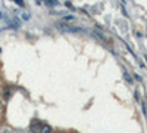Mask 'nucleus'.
Returning a JSON list of instances; mask_svg holds the SVG:
<instances>
[{"instance_id": "1a4fd4ad", "label": "nucleus", "mask_w": 147, "mask_h": 133, "mask_svg": "<svg viewBox=\"0 0 147 133\" xmlns=\"http://www.w3.org/2000/svg\"><path fill=\"white\" fill-rule=\"evenodd\" d=\"M65 6H66V8H69V9H74V6L71 5V2H66V3H65Z\"/></svg>"}, {"instance_id": "9d476101", "label": "nucleus", "mask_w": 147, "mask_h": 133, "mask_svg": "<svg viewBox=\"0 0 147 133\" xmlns=\"http://www.w3.org/2000/svg\"><path fill=\"white\" fill-rule=\"evenodd\" d=\"M15 2H16L19 6H24V2H22V0H15Z\"/></svg>"}, {"instance_id": "7ed1b4c3", "label": "nucleus", "mask_w": 147, "mask_h": 133, "mask_svg": "<svg viewBox=\"0 0 147 133\" xmlns=\"http://www.w3.org/2000/svg\"><path fill=\"white\" fill-rule=\"evenodd\" d=\"M30 129H31V132H32V133H40L41 124H40L38 121H34V123L31 124V127H30Z\"/></svg>"}, {"instance_id": "f257e3e1", "label": "nucleus", "mask_w": 147, "mask_h": 133, "mask_svg": "<svg viewBox=\"0 0 147 133\" xmlns=\"http://www.w3.org/2000/svg\"><path fill=\"white\" fill-rule=\"evenodd\" d=\"M57 27H59L60 30L69 31V33H80V31H81V28H78V27H69V25H66V24H57Z\"/></svg>"}, {"instance_id": "423d86ee", "label": "nucleus", "mask_w": 147, "mask_h": 133, "mask_svg": "<svg viewBox=\"0 0 147 133\" xmlns=\"http://www.w3.org/2000/svg\"><path fill=\"white\" fill-rule=\"evenodd\" d=\"M124 76H125V80H127V81H129V83H132V78L129 77V74H128V72H124Z\"/></svg>"}, {"instance_id": "f03ea898", "label": "nucleus", "mask_w": 147, "mask_h": 133, "mask_svg": "<svg viewBox=\"0 0 147 133\" xmlns=\"http://www.w3.org/2000/svg\"><path fill=\"white\" fill-rule=\"evenodd\" d=\"M93 35H94L96 39H99L100 42H106V40H107V39H106V35H105L103 33H100L99 30H94V31H93Z\"/></svg>"}, {"instance_id": "6e6552de", "label": "nucleus", "mask_w": 147, "mask_h": 133, "mask_svg": "<svg viewBox=\"0 0 147 133\" xmlns=\"http://www.w3.org/2000/svg\"><path fill=\"white\" fill-rule=\"evenodd\" d=\"M74 19H75V18H74V16H65V21H74Z\"/></svg>"}, {"instance_id": "39448f33", "label": "nucleus", "mask_w": 147, "mask_h": 133, "mask_svg": "<svg viewBox=\"0 0 147 133\" xmlns=\"http://www.w3.org/2000/svg\"><path fill=\"white\" fill-rule=\"evenodd\" d=\"M47 6H50V8H53V6H56L57 5V2H56V0H46V2H44Z\"/></svg>"}, {"instance_id": "20e7f679", "label": "nucleus", "mask_w": 147, "mask_h": 133, "mask_svg": "<svg viewBox=\"0 0 147 133\" xmlns=\"http://www.w3.org/2000/svg\"><path fill=\"white\" fill-rule=\"evenodd\" d=\"M40 133H52V127L50 126H41Z\"/></svg>"}, {"instance_id": "0eeeda50", "label": "nucleus", "mask_w": 147, "mask_h": 133, "mask_svg": "<svg viewBox=\"0 0 147 133\" xmlns=\"http://www.w3.org/2000/svg\"><path fill=\"white\" fill-rule=\"evenodd\" d=\"M22 18L25 19V21H28V19H30V15H28V14H22Z\"/></svg>"}, {"instance_id": "9b49d317", "label": "nucleus", "mask_w": 147, "mask_h": 133, "mask_svg": "<svg viewBox=\"0 0 147 133\" xmlns=\"http://www.w3.org/2000/svg\"><path fill=\"white\" fill-rule=\"evenodd\" d=\"M2 18H3V15H2V14H0V19H2Z\"/></svg>"}]
</instances>
